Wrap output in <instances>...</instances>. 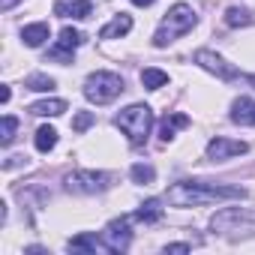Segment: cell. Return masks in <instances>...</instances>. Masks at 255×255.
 Here are the masks:
<instances>
[{"label": "cell", "mask_w": 255, "mask_h": 255, "mask_svg": "<svg viewBox=\"0 0 255 255\" xmlns=\"http://www.w3.org/2000/svg\"><path fill=\"white\" fill-rule=\"evenodd\" d=\"M195 63L198 66H204L207 72H213V75H219L222 81H231V78H237V69L234 66H228L219 54H213V51H195Z\"/></svg>", "instance_id": "obj_8"}, {"label": "cell", "mask_w": 255, "mask_h": 255, "mask_svg": "<svg viewBox=\"0 0 255 255\" xmlns=\"http://www.w3.org/2000/svg\"><path fill=\"white\" fill-rule=\"evenodd\" d=\"M180 126H189V117L186 114H165L162 123H159V138L168 141L174 135V129H180Z\"/></svg>", "instance_id": "obj_16"}, {"label": "cell", "mask_w": 255, "mask_h": 255, "mask_svg": "<svg viewBox=\"0 0 255 255\" xmlns=\"http://www.w3.org/2000/svg\"><path fill=\"white\" fill-rule=\"evenodd\" d=\"M141 84L147 90H159L162 84H168V72H162V69H144L141 72Z\"/></svg>", "instance_id": "obj_19"}, {"label": "cell", "mask_w": 255, "mask_h": 255, "mask_svg": "<svg viewBox=\"0 0 255 255\" xmlns=\"http://www.w3.org/2000/svg\"><path fill=\"white\" fill-rule=\"evenodd\" d=\"M165 252H189V243H168Z\"/></svg>", "instance_id": "obj_25"}, {"label": "cell", "mask_w": 255, "mask_h": 255, "mask_svg": "<svg viewBox=\"0 0 255 255\" xmlns=\"http://www.w3.org/2000/svg\"><path fill=\"white\" fill-rule=\"evenodd\" d=\"M153 177H156V171H153L150 165H141V162L132 165V180H135V183H150Z\"/></svg>", "instance_id": "obj_22"}, {"label": "cell", "mask_w": 255, "mask_h": 255, "mask_svg": "<svg viewBox=\"0 0 255 255\" xmlns=\"http://www.w3.org/2000/svg\"><path fill=\"white\" fill-rule=\"evenodd\" d=\"M114 126L129 138V144L141 147L150 135V126H153V114L147 105H129V108H123L117 117H114Z\"/></svg>", "instance_id": "obj_2"}, {"label": "cell", "mask_w": 255, "mask_h": 255, "mask_svg": "<svg viewBox=\"0 0 255 255\" xmlns=\"http://www.w3.org/2000/svg\"><path fill=\"white\" fill-rule=\"evenodd\" d=\"M231 198H246V189L240 186H216L207 180H183L168 189V201L174 207H198V204H213V201H231Z\"/></svg>", "instance_id": "obj_1"}, {"label": "cell", "mask_w": 255, "mask_h": 255, "mask_svg": "<svg viewBox=\"0 0 255 255\" xmlns=\"http://www.w3.org/2000/svg\"><path fill=\"white\" fill-rule=\"evenodd\" d=\"M246 150H249V144H246V141H234V138H213V141L207 144V159L222 162V159L240 156V153H246Z\"/></svg>", "instance_id": "obj_7"}, {"label": "cell", "mask_w": 255, "mask_h": 255, "mask_svg": "<svg viewBox=\"0 0 255 255\" xmlns=\"http://www.w3.org/2000/svg\"><path fill=\"white\" fill-rule=\"evenodd\" d=\"M246 81H249V84H255V75H249V78H246Z\"/></svg>", "instance_id": "obj_28"}, {"label": "cell", "mask_w": 255, "mask_h": 255, "mask_svg": "<svg viewBox=\"0 0 255 255\" xmlns=\"http://www.w3.org/2000/svg\"><path fill=\"white\" fill-rule=\"evenodd\" d=\"M15 129H18V120H15L12 114H6V117H3V144H12Z\"/></svg>", "instance_id": "obj_23"}, {"label": "cell", "mask_w": 255, "mask_h": 255, "mask_svg": "<svg viewBox=\"0 0 255 255\" xmlns=\"http://www.w3.org/2000/svg\"><path fill=\"white\" fill-rule=\"evenodd\" d=\"M135 6H150V3H156V0H132Z\"/></svg>", "instance_id": "obj_26"}, {"label": "cell", "mask_w": 255, "mask_h": 255, "mask_svg": "<svg viewBox=\"0 0 255 255\" xmlns=\"http://www.w3.org/2000/svg\"><path fill=\"white\" fill-rule=\"evenodd\" d=\"M102 237H105V243L111 246V252H123L126 246H129V240H132L129 219H126V216H120V219L108 222V228L102 231Z\"/></svg>", "instance_id": "obj_6"}, {"label": "cell", "mask_w": 255, "mask_h": 255, "mask_svg": "<svg viewBox=\"0 0 255 255\" xmlns=\"http://www.w3.org/2000/svg\"><path fill=\"white\" fill-rule=\"evenodd\" d=\"M12 6H15V0H3V12H9Z\"/></svg>", "instance_id": "obj_27"}, {"label": "cell", "mask_w": 255, "mask_h": 255, "mask_svg": "<svg viewBox=\"0 0 255 255\" xmlns=\"http://www.w3.org/2000/svg\"><path fill=\"white\" fill-rule=\"evenodd\" d=\"M231 120L240 123V126H252V123H255V102H252L249 96L234 99V105H231Z\"/></svg>", "instance_id": "obj_12"}, {"label": "cell", "mask_w": 255, "mask_h": 255, "mask_svg": "<svg viewBox=\"0 0 255 255\" xmlns=\"http://www.w3.org/2000/svg\"><path fill=\"white\" fill-rule=\"evenodd\" d=\"M48 36H51V30H48V24H45V21L27 24V27L21 30V39H24V45H30V48H39Z\"/></svg>", "instance_id": "obj_14"}, {"label": "cell", "mask_w": 255, "mask_h": 255, "mask_svg": "<svg viewBox=\"0 0 255 255\" xmlns=\"http://www.w3.org/2000/svg\"><path fill=\"white\" fill-rule=\"evenodd\" d=\"M24 87H27V90H39V93H45V90H54V78L36 72V75H27V78H24Z\"/></svg>", "instance_id": "obj_20"}, {"label": "cell", "mask_w": 255, "mask_h": 255, "mask_svg": "<svg viewBox=\"0 0 255 255\" xmlns=\"http://www.w3.org/2000/svg\"><path fill=\"white\" fill-rule=\"evenodd\" d=\"M252 18H249V12L246 9H237V6H231L228 12H225V24H231V27H240V24H249Z\"/></svg>", "instance_id": "obj_21"}, {"label": "cell", "mask_w": 255, "mask_h": 255, "mask_svg": "<svg viewBox=\"0 0 255 255\" xmlns=\"http://www.w3.org/2000/svg\"><path fill=\"white\" fill-rule=\"evenodd\" d=\"M54 144H57V129H54V126H39V129H36V150L48 153Z\"/></svg>", "instance_id": "obj_18"}, {"label": "cell", "mask_w": 255, "mask_h": 255, "mask_svg": "<svg viewBox=\"0 0 255 255\" xmlns=\"http://www.w3.org/2000/svg\"><path fill=\"white\" fill-rule=\"evenodd\" d=\"M132 30V18L126 15V12H120V15H114L102 30H99V39H117V36H126Z\"/></svg>", "instance_id": "obj_11"}, {"label": "cell", "mask_w": 255, "mask_h": 255, "mask_svg": "<svg viewBox=\"0 0 255 255\" xmlns=\"http://www.w3.org/2000/svg\"><path fill=\"white\" fill-rule=\"evenodd\" d=\"M81 42H84V33H81V30H75V27H63V30H60V39H57V45L51 48V54H48V57L69 60V57H72V51H75Z\"/></svg>", "instance_id": "obj_9"}, {"label": "cell", "mask_w": 255, "mask_h": 255, "mask_svg": "<svg viewBox=\"0 0 255 255\" xmlns=\"http://www.w3.org/2000/svg\"><path fill=\"white\" fill-rule=\"evenodd\" d=\"M63 111H66V102L63 99H42V102H33L30 105V114H36V117H57Z\"/></svg>", "instance_id": "obj_15"}, {"label": "cell", "mask_w": 255, "mask_h": 255, "mask_svg": "<svg viewBox=\"0 0 255 255\" xmlns=\"http://www.w3.org/2000/svg\"><path fill=\"white\" fill-rule=\"evenodd\" d=\"M69 249H87V252H111V246L105 243V237L96 234H78L69 240Z\"/></svg>", "instance_id": "obj_13"}, {"label": "cell", "mask_w": 255, "mask_h": 255, "mask_svg": "<svg viewBox=\"0 0 255 255\" xmlns=\"http://www.w3.org/2000/svg\"><path fill=\"white\" fill-rule=\"evenodd\" d=\"M108 183H111V174H102V171H72L66 177V189L81 192V195L102 192V189H108Z\"/></svg>", "instance_id": "obj_5"}, {"label": "cell", "mask_w": 255, "mask_h": 255, "mask_svg": "<svg viewBox=\"0 0 255 255\" xmlns=\"http://www.w3.org/2000/svg\"><path fill=\"white\" fill-rule=\"evenodd\" d=\"M54 12L60 15V18H90V12H93V3L90 0H57L54 3Z\"/></svg>", "instance_id": "obj_10"}, {"label": "cell", "mask_w": 255, "mask_h": 255, "mask_svg": "<svg viewBox=\"0 0 255 255\" xmlns=\"http://www.w3.org/2000/svg\"><path fill=\"white\" fill-rule=\"evenodd\" d=\"M120 93H123V78L114 72H93L84 81V96L96 105H105V102L117 99Z\"/></svg>", "instance_id": "obj_4"}, {"label": "cell", "mask_w": 255, "mask_h": 255, "mask_svg": "<svg viewBox=\"0 0 255 255\" xmlns=\"http://www.w3.org/2000/svg\"><path fill=\"white\" fill-rule=\"evenodd\" d=\"M90 123H93V114H90V111H78L75 120H72V129H75V132H84Z\"/></svg>", "instance_id": "obj_24"}, {"label": "cell", "mask_w": 255, "mask_h": 255, "mask_svg": "<svg viewBox=\"0 0 255 255\" xmlns=\"http://www.w3.org/2000/svg\"><path fill=\"white\" fill-rule=\"evenodd\" d=\"M135 219H141V222H159L162 219V201L159 198H147L141 207H138V213H135Z\"/></svg>", "instance_id": "obj_17"}, {"label": "cell", "mask_w": 255, "mask_h": 255, "mask_svg": "<svg viewBox=\"0 0 255 255\" xmlns=\"http://www.w3.org/2000/svg\"><path fill=\"white\" fill-rule=\"evenodd\" d=\"M195 12H192V6H186V3H177V6H171L168 12H165V18H162V24H159V30H156V36H153V45L156 48H165L168 42H174L180 33H186V30H192L195 27Z\"/></svg>", "instance_id": "obj_3"}]
</instances>
